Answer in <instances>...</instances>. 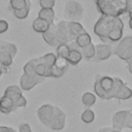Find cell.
I'll return each instance as SVG.
<instances>
[{
  "label": "cell",
  "mask_w": 132,
  "mask_h": 132,
  "mask_svg": "<svg viewBox=\"0 0 132 132\" xmlns=\"http://www.w3.org/2000/svg\"><path fill=\"white\" fill-rule=\"evenodd\" d=\"M125 82L119 77L98 74L94 81V92L97 97L103 100L117 99V96Z\"/></svg>",
  "instance_id": "2"
},
{
  "label": "cell",
  "mask_w": 132,
  "mask_h": 132,
  "mask_svg": "<svg viewBox=\"0 0 132 132\" xmlns=\"http://www.w3.org/2000/svg\"><path fill=\"white\" fill-rule=\"evenodd\" d=\"M12 63H13V57L7 52L0 51V66L3 68V70L5 68H9L12 65Z\"/></svg>",
  "instance_id": "20"
},
{
  "label": "cell",
  "mask_w": 132,
  "mask_h": 132,
  "mask_svg": "<svg viewBox=\"0 0 132 132\" xmlns=\"http://www.w3.org/2000/svg\"><path fill=\"white\" fill-rule=\"evenodd\" d=\"M51 24H52V23H50V22H47V21H45V20H43V19L36 18V19L33 21V23H32V28H33V30H34L35 32L42 34V33H44V32L50 28Z\"/></svg>",
  "instance_id": "18"
},
{
  "label": "cell",
  "mask_w": 132,
  "mask_h": 132,
  "mask_svg": "<svg viewBox=\"0 0 132 132\" xmlns=\"http://www.w3.org/2000/svg\"><path fill=\"white\" fill-rule=\"evenodd\" d=\"M57 59L56 54L47 53L41 57L34 58L29 60L23 67V72L28 75L41 76V77H51L52 66L55 64Z\"/></svg>",
  "instance_id": "3"
},
{
  "label": "cell",
  "mask_w": 132,
  "mask_h": 132,
  "mask_svg": "<svg viewBox=\"0 0 132 132\" xmlns=\"http://www.w3.org/2000/svg\"><path fill=\"white\" fill-rule=\"evenodd\" d=\"M84 14V8L82 5L77 1H68L65 5L64 15L69 19L70 21H75L81 19Z\"/></svg>",
  "instance_id": "6"
},
{
  "label": "cell",
  "mask_w": 132,
  "mask_h": 132,
  "mask_svg": "<svg viewBox=\"0 0 132 132\" xmlns=\"http://www.w3.org/2000/svg\"><path fill=\"white\" fill-rule=\"evenodd\" d=\"M126 64H127V69H128V71L132 74V57L126 61Z\"/></svg>",
  "instance_id": "37"
},
{
  "label": "cell",
  "mask_w": 132,
  "mask_h": 132,
  "mask_svg": "<svg viewBox=\"0 0 132 132\" xmlns=\"http://www.w3.org/2000/svg\"><path fill=\"white\" fill-rule=\"evenodd\" d=\"M0 51H4L7 52L8 54H10L13 58L15 57L16 53H18V47L15 46V44L8 42V41H0Z\"/></svg>",
  "instance_id": "25"
},
{
  "label": "cell",
  "mask_w": 132,
  "mask_h": 132,
  "mask_svg": "<svg viewBox=\"0 0 132 132\" xmlns=\"http://www.w3.org/2000/svg\"><path fill=\"white\" fill-rule=\"evenodd\" d=\"M42 38L43 40L45 41V43H47L50 46H54V47H57L59 44H58V41H57V34H56V24L55 23H52L50 28L44 32L42 33Z\"/></svg>",
  "instance_id": "15"
},
{
  "label": "cell",
  "mask_w": 132,
  "mask_h": 132,
  "mask_svg": "<svg viewBox=\"0 0 132 132\" xmlns=\"http://www.w3.org/2000/svg\"><path fill=\"white\" fill-rule=\"evenodd\" d=\"M125 128H129V129H132V111L130 112V114L128 116L127 118V121H126V125H125Z\"/></svg>",
  "instance_id": "35"
},
{
  "label": "cell",
  "mask_w": 132,
  "mask_h": 132,
  "mask_svg": "<svg viewBox=\"0 0 132 132\" xmlns=\"http://www.w3.org/2000/svg\"><path fill=\"white\" fill-rule=\"evenodd\" d=\"M68 30L71 41H73L78 35L87 32L86 29L82 27V25L79 22H75V21H68Z\"/></svg>",
  "instance_id": "16"
},
{
  "label": "cell",
  "mask_w": 132,
  "mask_h": 132,
  "mask_svg": "<svg viewBox=\"0 0 132 132\" xmlns=\"http://www.w3.org/2000/svg\"><path fill=\"white\" fill-rule=\"evenodd\" d=\"M73 41L77 44L78 47L81 48V47L88 45L89 43H91V42H92V38H91V36H90V34H89L88 32H85V33L78 35Z\"/></svg>",
  "instance_id": "24"
},
{
  "label": "cell",
  "mask_w": 132,
  "mask_h": 132,
  "mask_svg": "<svg viewBox=\"0 0 132 132\" xmlns=\"http://www.w3.org/2000/svg\"><path fill=\"white\" fill-rule=\"evenodd\" d=\"M69 67V63L67 62L66 59H63V58H58L56 59V62L55 64L52 66V70H51V73H52V76L51 77H61L62 75H64V73L67 71Z\"/></svg>",
  "instance_id": "14"
},
{
  "label": "cell",
  "mask_w": 132,
  "mask_h": 132,
  "mask_svg": "<svg viewBox=\"0 0 132 132\" xmlns=\"http://www.w3.org/2000/svg\"><path fill=\"white\" fill-rule=\"evenodd\" d=\"M65 125H66L65 112L60 107L54 106V113H53L48 128L54 131H61L65 128Z\"/></svg>",
  "instance_id": "7"
},
{
  "label": "cell",
  "mask_w": 132,
  "mask_h": 132,
  "mask_svg": "<svg viewBox=\"0 0 132 132\" xmlns=\"http://www.w3.org/2000/svg\"><path fill=\"white\" fill-rule=\"evenodd\" d=\"M4 96L6 97H9L10 99H14L16 98L18 96L20 95H23V90L19 87V86H8L5 90H4V93H3Z\"/></svg>",
  "instance_id": "22"
},
{
  "label": "cell",
  "mask_w": 132,
  "mask_h": 132,
  "mask_svg": "<svg viewBox=\"0 0 132 132\" xmlns=\"http://www.w3.org/2000/svg\"><path fill=\"white\" fill-rule=\"evenodd\" d=\"M96 101H97V96L91 92H86L81 97V102L87 108L92 107L96 103Z\"/></svg>",
  "instance_id": "23"
},
{
  "label": "cell",
  "mask_w": 132,
  "mask_h": 132,
  "mask_svg": "<svg viewBox=\"0 0 132 132\" xmlns=\"http://www.w3.org/2000/svg\"><path fill=\"white\" fill-rule=\"evenodd\" d=\"M19 132H32L31 126L27 123H22L19 125Z\"/></svg>",
  "instance_id": "33"
},
{
  "label": "cell",
  "mask_w": 132,
  "mask_h": 132,
  "mask_svg": "<svg viewBox=\"0 0 132 132\" xmlns=\"http://www.w3.org/2000/svg\"><path fill=\"white\" fill-rule=\"evenodd\" d=\"M131 110L129 109H124V110H119L114 112L111 117V128L114 130H123L126 125V121L128 116L130 114Z\"/></svg>",
  "instance_id": "12"
},
{
  "label": "cell",
  "mask_w": 132,
  "mask_h": 132,
  "mask_svg": "<svg viewBox=\"0 0 132 132\" xmlns=\"http://www.w3.org/2000/svg\"><path fill=\"white\" fill-rule=\"evenodd\" d=\"M126 10L127 12L132 11V0H126Z\"/></svg>",
  "instance_id": "38"
},
{
  "label": "cell",
  "mask_w": 132,
  "mask_h": 132,
  "mask_svg": "<svg viewBox=\"0 0 132 132\" xmlns=\"http://www.w3.org/2000/svg\"><path fill=\"white\" fill-rule=\"evenodd\" d=\"M30 10H31V6H28V7L19 9V10H12V13H13V15H14L16 19H19V20H24V19H26V18L29 15Z\"/></svg>",
  "instance_id": "30"
},
{
  "label": "cell",
  "mask_w": 132,
  "mask_h": 132,
  "mask_svg": "<svg viewBox=\"0 0 132 132\" xmlns=\"http://www.w3.org/2000/svg\"><path fill=\"white\" fill-rule=\"evenodd\" d=\"M97 10L102 15L121 16L126 10V0H95Z\"/></svg>",
  "instance_id": "4"
},
{
  "label": "cell",
  "mask_w": 132,
  "mask_h": 132,
  "mask_svg": "<svg viewBox=\"0 0 132 132\" xmlns=\"http://www.w3.org/2000/svg\"><path fill=\"white\" fill-rule=\"evenodd\" d=\"M112 47L113 55H116L123 61H127L132 57V36L123 37Z\"/></svg>",
  "instance_id": "5"
},
{
  "label": "cell",
  "mask_w": 132,
  "mask_h": 132,
  "mask_svg": "<svg viewBox=\"0 0 132 132\" xmlns=\"http://www.w3.org/2000/svg\"><path fill=\"white\" fill-rule=\"evenodd\" d=\"M14 109L15 108L13 105V101L9 97L2 95V97L0 98V111L4 114H8L12 112Z\"/></svg>",
  "instance_id": "17"
},
{
  "label": "cell",
  "mask_w": 132,
  "mask_h": 132,
  "mask_svg": "<svg viewBox=\"0 0 132 132\" xmlns=\"http://www.w3.org/2000/svg\"><path fill=\"white\" fill-rule=\"evenodd\" d=\"M130 98H132V89L125 84L123 86V88L121 89V91L119 92V94L117 96V99H119V100H128Z\"/></svg>",
  "instance_id": "28"
},
{
  "label": "cell",
  "mask_w": 132,
  "mask_h": 132,
  "mask_svg": "<svg viewBox=\"0 0 132 132\" xmlns=\"http://www.w3.org/2000/svg\"><path fill=\"white\" fill-rule=\"evenodd\" d=\"M69 53V47L68 44H59L56 47V56L58 58H63V59H67Z\"/></svg>",
  "instance_id": "29"
},
{
  "label": "cell",
  "mask_w": 132,
  "mask_h": 132,
  "mask_svg": "<svg viewBox=\"0 0 132 132\" xmlns=\"http://www.w3.org/2000/svg\"><path fill=\"white\" fill-rule=\"evenodd\" d=\"M45 78L41 76H34V75H28L26 73H23L20 77V88L23 91H30L32 90L36 85L41 84Z\"/></svg>",
  "instance_id": "10"
},
{
  "label": "cell",
  "mask_w": 132,
  "mask_h": 132,
  "mask_svg": "<svg viewBox=\"0 0 132 132\" xmlns=\"http://www.w3.org/2000/svg\"><path fill=\"white\" fill-rule=\"evenodd\" d=\"M0 132H15L12 128L7 126H0Z\"/></svg>",
  "instance_id": "36"
},
{
  "label": "cell",
  "mask_w": 132,
  "mask_h": 132,
  "mask_svg": "<svg viewBox=\"0 0 132 132\" xmlns=\"http://www.w3.org/2000/svg\"><path fill=\"white\" fill-rule=\"evenodd\" d=\"M80 52H81L82 59H85L86 61H93L94 56H95V44H93V42H91L88 45L81 47Z\"/></svg>",
  "instance_id": "19"
},
{
  "label": "cell",
  "mask_w": 132,
  "mask_h": 132,
  "mask_svg": "<svg viewBox=\"0 0 132 132\" xmlns=\"http://www.w3.org/2000/svg\"><path fill=\"white\" fill-rule=\"evenodd\" d=\"M56 34L58 44H68L71 42L69 30H68V21L62 20L56 24Z\"/></svg>",
  "instance_id": "8"
},
{
  "label": "cell",
  "mask_w": 132,
  "mask_h": 132,
  "mask_svg": "<svg viewBox=\"0 0 132 132\" xmlns=\"http://www.w3.org/2000/svg\"><path fill=\"white\" fill-rule=\"evenodd\" d=\"M2 73H3V68H2L1 66H0V76L2 75Z\"/></svg>",
  "instance_id": "40"
},
{
  "label": "cell",
  "mask_w": 132,
  "mask_h": 132,
  "mask_svg": "<svg viewBox=\"0 0 132 132\" xmlns=\"http://www.w3.org/2000/svg\"><path fill=\"white\" fill-rule=\"evenodd\" d=\"M11 100L13 101V105H14V108H15V109H16V108H20V107H25V106L27 105V99H26V97L23 96V95H20V96H18L16 98L11 99Z\"/></svg>",
  "instance_id": "31"
},
{
  "label": "cell",
  "mask_w": 132,
  "mask_h": 132,
  "mask_svg": "<svg viewBox=\"0 0 132 132\" xmlns=\"http://www.w3.org/2000/svg\"><path fill=\"white\" fill-rule=\"evenodd\" d=\"M56 0H39V5L41 8H54Z\"/></svg>",
  "instance_id": "32"
},
{
  "label": "cell",
  "mask_w": 132,
  "mask_h": 132,
  "mask_svg": "<svg viewBox=\"0 0 132 132\" xmlns=\"http://www.w3.org/2000/svg\"><path fill=\"white\" fill-rule=\"evenodd\" d=\"M68 47H69V53H68V56H67V59L66 60L69 63V65L76 66L82 60L80 47H78L77 44L74 41L69 42L68 43Z\"/></svg>",
  "instance_id": "13"
},
{
  "label": "cell",
  "mask_w": 132,
  "mask_h": 132,
  "mask_svg": "<svg viewBox=\"0 0 132 132\" xmlns=\"http://www.w3.org/2000/svg\"><path fill=\"white\" fill-rule=\"evenodd\" d=\"M53 113H54V105H52L50 103L42 104L37 109V118H38V120L41 122V124H43L46 127L50 126Z\"/></svg>",
  "instance_id": "11"
},
{
  "label": "cell",
  "mask_w": 132,
  "mask_h": 132,
  "mask_svg": "<svg viewBox=\"0 0 132 132\" xmlns=\"http://www.w3.org/2000/svg\"><path fill=\"white\" fill-rule=\"evenodd\" d=\"M80 120L85 124H91L95 121V112L91 108H86L80 114Z\"/></svg>",
  "instance_id": "27"
},
{
  "label": "cell",
  "mask_w": 132,
  "mask_h": 132,
  "mask_svg": "<svg viewBox=\"0 0 132 132\" xmlns=\"http://www.w3.org/2000/svg\"><path fill=\"white\" fill-rule=\"evenodd\" d=\"M55 10L54 8H41L39 11H38V14H37V18H40V19H43L50 23H54V20H55Z\"/></svg>",
  "instance_id": "21"
},
{
  "label": "cell",
  "mask_w": 132,
  "mask_h": 132,
  "mask_svg": "<svg viewBox=\"0 0 132 132\" xmlns=\"http://www.w3.org/2000/svg\"><path fill=\"white\" fill-rule=\"evenodd\" d=\"M8 30V23L5 20H0V34L6 32Z\"/></svg>",
  "instance_id": "34"
},
{
  "label": "cell",
  "mask_w": 132,
  "mask_h": 132,
  "mask_svg": "<svg viewBox=\"0 0 132 132\" xmlns=\"http://www.w3.org/2000/svg\"><path fill=\"white\" fill-rule=\"evenodd\" d=\"M111 132H122V130H114V129H112Z\"/></svg>",
  "instance_id": "41"
},
{
  "label": "cell",
  "mask_w": 132,
  "mask_h": 132,
  "mask_svg": "<svg viewBox=\"0 0 132 132\" xmlns=\"http://www.w3.org/2000/svg\"><path fill=\"white\" fill-rule=\"evenodd\" d=\"M111 131H112V128H110V127H103V128L99 129L98 132H111Z\"/></svg>",
  "instance_id": "39"
},
{
  "label": "cell",
  "mask_w": 132,
  "mask_h": 132,
  "mask_svg": "<svg viewBox=\"0 0 132 132\" xmlns=\"http://www.w3.org/2000/svg\"><path fill=\"white\" fill-rule=\"evenodd\" d=\"M94 33L103 42L113 44L123 38L124 23L120 16L102 15L94 25Z\"/></svg>",
  "instance_id": "1"
},
{
  "label": "cell",
  "mask_w": 132,
  "mask_h": 132,
  "mask_svg": "<svg viewBox=\"0 0 132 132\" xmlns=\"http://www.w3.org/2000/svg\"><path fill=\"white\" fill-rule=\"evenodd\" d=\"M113 55V47L108 43H99L95 45V56L93 61L101 62L109 59Z\"/></svg>",
  "instance_id": "9"
},
{
  "label": "cell",
  "mask_w": 132,
  "mask_h": 132,
  "mask_svg": "<svg viewBox=\"0 0 132 132\" xmlns=\"http://www.w3.org/2000/svg\"><path fill=\"white\" fill-rule=\"evenodd\" d=\"M9 5L11 10H19L31 6V2L30 0H9Z\"/></svg>",
  "instance_id": "26"
}]
</instances>
